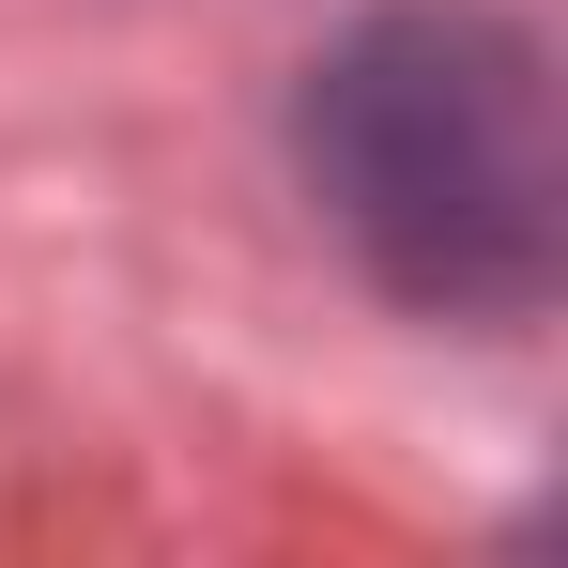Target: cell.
<instances>
[{"mask_svg":"<svg viewBox=\"0 0 568 568\" xmlns=\"http://www.w3.org/2000/svg\"><path fill=\"white\" fill-rule=\"evenodd\" d=\"M292 154L323 231L430 323H538L568 262V139L554 47L491 0H384L354 16L307 93Z\"/></svg>","mask_w":568,"mask_h":568,"instance_id":"6da1fadb","label":"cell"}]
</instances>
